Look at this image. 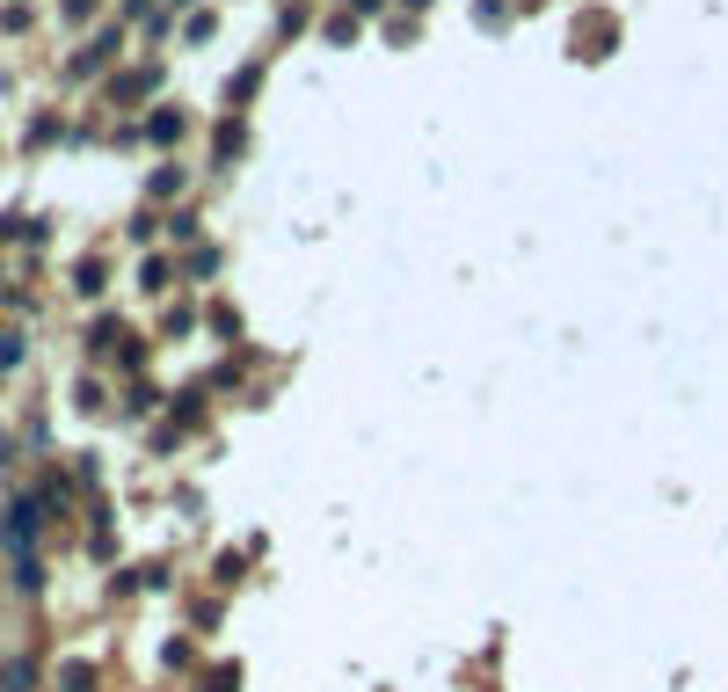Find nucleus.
<instances>
[{
    "label": "nucleus",
    "mask_w": 728,
    "mask_h": 692,
    "mask_svg": "<svg viewBox=\"0 0 728 692\" xmlns=\"http://www.w3.org/2000/svg\"><path fill=\"white\" fill-rule=\"evenodd\" d=\"M59 685H66V692H87V685H95V671H87V663H66V671H59Z\"/></svg>",
    "instance_id": "obj_1"
},
{
    "label": "nucleus",
    "mask_w": 728,
    "mask_h": 692,
    "mask_svg": "<svg viewBox=\"0 0 728 692\" xmlns=\"http://www.w3.org/2000/svg\"><path fill=\"white\" fill-rule=\"evenodd\" d=\"M211 692H233V671H211Z\"/></svg>",
    "instance_id": "obj_2"
},
{
    "label": "nucleus",
    "mask_w": 728,
    "mask_h": 692,
    "mask_svg": "<svg viewBox=\"0 0 728 692\" xmlns=\"http://www.w3.org/2000/svg\"><path fill=\"white\" fill-rule=\"evenodd\" d=\"M357 8H379V0H357Z\"/></svg>",
    "instance_id": "obj_3"
}]
</instances>
